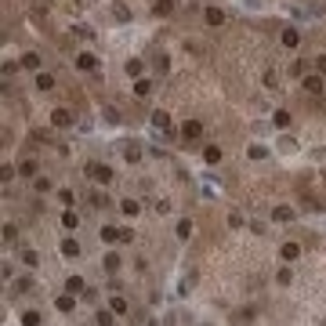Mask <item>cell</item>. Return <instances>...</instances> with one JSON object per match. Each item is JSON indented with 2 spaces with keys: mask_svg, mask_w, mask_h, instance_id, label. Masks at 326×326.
I'll return each instance as SVG.
<instances>
[{
  "mask_svg": "<svg viewBox=\"0 0 326 326\" xmlns=\"http://www.w3.org/2000/svg\"><path fill=\"white\" fill-rule=\"evenodd\" d=\"M87 178L95 185H109L113 181V167L109 163H87Z\"/></svg>",
  "mask_w": 326,
  "mask_h": 326,
  "instance_id": "1",
  "label": "cell"
},
{
  "mask_svg": "<svg viewBox=\"0 0 326 326\" xmlns=\"http://www.w3.org/2000/svg\"><path fill=\"white\" fill-rule=\"evenodd\" d=\"M54 308H58L62 315H69L73 308H76V294H69V290H65V294L58 297V301H54Z\"/></svg>",
  "mask_w": 326,
  "mask_h": 326,
  "instance_id": "2",
  "label": "cell"
},
{
  "mask_svg": "<svg viewBox=\"0 0 326 326\" xmlns=\"http://www.w3.org/2000/svg\"><path fill=\"white\" fill-rule=\"evenodd\" d=\"M62 228H69V232L80 228V214L73 210V207H65V214H62Z\"/></svg>",
  "mask_w": 326,
  "mask_h": 326,
  "instance_id": "3",
  "label": "cell"
},
{
  "mask_svg": "<svg viewBox=\"0 0 326 326\" xmlns=\"http://www.w3.org/2000/svg\"><path fill=\"white\" fill-rule=\"evenodd\" d=\"M51 124H54V127H69V124H73V113H69V109H54V113H51Z\"/></svg>",
  "mask_w": 326,
  "mask_h": 326,
  "instance_id": "4",
  "label": "cell"
},
{
  "mask_svg": "<svg viewBox=\"0 0 326 326\" xmlns=\"http://www.w3.org/2000/svg\"><path fill=\"white\" fill-rule=\"evenodd\" d=\"M203 18H207V25H225V11H221V7H207Z\"/></svg>",
  "mask_w": 326,
  "mask_h": 326,
  "instance_id": "5",
  "label": "cell"
},
{
  "mask_svg": "<svg viewBox=\"0 0 326 326\" xmlns=\"http://www.w3.org/2000/svg\"><path fill=\"white\" fill-rule=\"evenodd\" d=\"M181 134H185V142H189V138H200L203 134V124H200V120H189V124L181 127Z\"/></svg>",
  "mask_w": 326,
  "mask_h": 326,
  "instance_id": "6",
  "label": "cell"
},
{
  "mask_svg": "<svg viewBox=\"0 0 326 326\" xmlns=\"http://www.w3.org/2000/svg\"><path fill=\"white\" fill-rule=\"evenodd\" d=\"M279 257H283V261H297V257H301V247H297V243H283Z\"/></svg>",
  "mask_w": 326,
  "mask_h": 326,
  "instance_id": "7",
  "label": "cell"
},
{
  "mask_svg": "<svg viewBox=\"0 0 326 326\" xmlns=\"http://www.w3.org/2000/svg\"><path fill=\"white\" fill-rule=\"evenodd\" d=\"M120 236H124V228H116V225L101 228V239H105V243H120Z\"/></svg>",
  "mask_w": 326,
  "mask_h": 326,
  "instance_id": "8",
  "label": "cell"
},
{
  "mask_svg": "<svg viewBox=\"0 0 326 326\" xmlns=\"http://www.w3.org/2000/svg\"><path fill=\"white\" fill-rule=\"evenodd\" d=\"M124 156H127V163H138V160H142V149H138V142H127V145H124Z\"/></svg>",
  "mask_w": 326,
  "mask_h": 326,
  "instance_id": "9",
  "label": "cell"
},
{
  "mask_svg": "<svg viewBox=\"0 0 326 326\" xmlns=\"http://www.w3.org/2000/svg\"><path fill=\"white\" fill-rule=\"evenodd\" d=\"M304 91L308 95H323V76H304Z\"/></svg>",
  "mask_w": 326,
  "mask_h": 326,
  "instance_id": "10",
  "label": "cell"
},
{
  "mask_svg": "<svg viewBox=\"0 0 326 326\" xmlns=\"http://www.w3.org/2000/svg\"><path fill=\"white\" fill-rule=\"evenodd\" d=\"M152 127L156 130H167V127H171V116H167L163 109H156V113H152Z\"/></svg>",
  "mask_w": 326,
  "mask_h": 326,
  "instance_id": "11",
  "label": "cell"
},
{
  "mask_svg": "<svg viewBox=\"0 0 326 326\" xmlns=\"http://www.w3.org/2000/svg\"><path fill=\"white\" fill-rule=\"evenodd\" d=\"M109 203H113V200H109L105 192H91V207H95V210H105Z\"/></svg>",
  "mask_w": 326,
  "mask_h": 326,
  "instance_id": "12",
  "label": "cell"
},
{
  "mask_svg": "<svg viewBox=\"0 0 326 326\" xmlns=\"http://www.w3.org/2000/svg\"><path fill=\"white\" fill-rule=\"evenodd\" d=\"M62 254L65 257H80V243L76 239H62Z\"/></svg>",
  "mask_w": 326,
  "mask_h": 326,
  "instance_id": "13",
  "label": "cell"
},
{
  "mask_svg": "<svg viewBox=\"0 0 326 326\" xmlns=\"http://www.w3.org/2000/svg\"><path fill=\"white\" fill-rule=\"evenodd\" d=\"M36 87H40V91H51V87H54V76H51V73H36Z\"/></svg>",
  "mask_w": 326,
  "mask_h": 326,
  "instance_id": "14",
  "label": "cell"
},
{
  "mask_svg": "<svg viewBox=\"0 0 326 326\" xmlns=\"http://www.w3.org/2000/svg\"><path fill=\"white\" fill-rule=\"evenodd\" d=\"M203 160H207V163H221V149L218 145H207V149H203Z\"/></svg>",
  "mask_w": 326,
  "mask_h": 326,
  "instance_id": "15",
  "label": "cell"
},
{
  "mask_svg": "<svg viewBox=\"0 0 326 326\" xmlns=\"http://www.w3.org/2000/svg\"><path fill=\"white\" fill-rule=\"evenodd\" d=\"M65 290H69V294H83V279L80 276H69V279H65Z\"/></svg>",
  "mask_w": 326,
  "mask_h": 326,
  "instance_id": "16",
  "label": "cell"
},
{
  "mask_svg": "<svg viewBox=\"0 0 326 326\" xmlns=\"http://www.w3.org/2000/svg\"><path fill=\"white\" fill-rule=\"evenodd\" d=\"M283 44L286 48H297V44H301V33L297 29H283Z\"/></svg>",
  "mask_w": 326,
  "mask_h": 326,
  "instance_id": "17",
  "label": "cell"
},
{
  "mask_svg": "<svg viewBox=\"0 0 326 326\" xmlns=\"http://www.w3.org/2000/svg\"><path fill=\"white\" fill-rule=\"evenodd\" d=\"M272 221H294V210L290 207H276L272 210Z\"/></svg>",
  "mask_w": 326,
  "mask_h": 326,
  "instance_id": "18",
  "label": "cell"
},
{
  "mask_svg": "<svg viewBox=\"0 0 326 326\" xmlns=\"http://www.w3.org/2000/svg\"><path fill=\"white\" fill-rule=\"evenodd\" d=\"M22 65H25V69H36V73H40V54H22Z\"/></svg>",
  "mask_w": 326,
  "mask_h": 326,
  "instance_id": "19",
  "label": "cell"
},
{
  "mask_svg": "<svg viewBox=\"0 0 326 326\" xmlns=\"http://www.w3.org/2000/svg\"><path fill=\"white\" fill-rule=\"evenodd\" d=\"M76 65H80V69H95V54H91V51L76 54Z\"/></svg>",
  "mask_w": 326,
  "mask_h": 326,
  "instance_id": "20",
  "label": "cell"
},
{
  "mask_svg": "<svg viewBox=\"0 0 326 326\" xmlns=\"http://www.w3.org/2000/svg\"><path fill=\"white\" fill-rule=\"evenodd\" d=\"M22 265L36 268V265H40V254H36V250H22Z\"/></svg>",
  "mask_w": 326,
  "mask_h": 326,
  "instance_id": "21",
  "label": "cell"
},
{
  "mask_svg": "<svg viewBox=\"0 0 326 326\" xmlns=\"http://www.w3.org/2000/svg\"><path fill=\"white\" fill-rule=\"evenodd\" d=\"M120 210H124L127 218H134V214L142 210V207H138V200H124V203H120Z\"/></svg>",
  "mask_w": 326,
  "mask_h": 326,
  "instance_id": "22",
  "label": "cell"
},
{
  "mask_svg": "<svg viewBox=\"0 0 326 326\" xmlns=\"http://www.w3.org/2000/svg\"><path fill=\"white\" fill-rule=\"evenodd\" d=\"M189 236H192V221L181 218V221H178V239H189Z\"/></svg>",
  "mask_w": 326,
  "mask_h": 326,
  "instance_id": "23",
  "label": "cell"
},
{
  "mask_svg": "<svg viewBox=\"0 0 326 326\" xmlns=\"http://www.w3.org/2000/svg\"><path fill=\"white\" fill-rule=\"evenodd\" d=\"M152 11H156V15H171V11H174V0H156Z\"/></svg>",
  "mask_w": 326,
  "mask_h": 326,
  "instance_id": "24",
  "label": "cell"
},
{
  "mask_svg": "<svg viewBox=\"0 0 326 326\" xmlns=\"http://www.w3.org/2000/svg\"><path fill=\"white\" fill-rule=\"evenodd\" d=\"M247 156H250V160H265L268 149H265V145H250V149H247Z\"/></svg>",
  "mask_w": 326,
  "mask_h": 326,
  "instance_id": "25",
  "label": "cell"
},
{
  "mask_svg": "<svg viewBox=\"0 0 326 326\" xmlns=\"http://www.w3.org/2000/svg\"><path fill=\"white\" fill-rule=\"evenodd\" d=\"M40 319H44L40 312H25L22 315V326H40Z\"/></svg>",
  "mask_w": 326,
  "mask_h": 326,
  "instance_id": "26",
  "label": "cell"
},
{
  "mask_svg": "<svg viewBox=\"0 0 326 326\" xmlns=\"http://www.w3.org/2000/svg\"><path fill=\"white\" fill-rule=\"evenodd\" d=\"M149 91H152V83H149V80H138V83H134V95H138V98H145Z\"/></svg>",
  "mask_w": 326,
  "mask_h": 326,
  "instance_id": "27",
  "label": "cell"
},
{
  "mask_svg": "<svg viewBox=\"0 0 326 326\" xmlns=\"http://www.w3.org/2000/svg\"><path fill=\"white\" fill-rule=\"evenodd\" d=\"M272 120H276V127H290V113H286V109H279Z\"/></svg>",
  "mask_w": 326,
  "mask_h": 326,
  "instance_id": "28",
  "label": "cell"
},
{
  "mask_svg": "<svg viewBox=\"0 0 326 326\" xmlns=\"http://www.w3.org/2000/svg\"><path fill=\"white\" fill-rule=\"evenodd\" d=\"M18 171H22V178H36V163H33V160H25Z\"/></svg>",
  "mask_w": 326,
  "mask_h": 326,
  "instance_id": "29",
  "label": "cell"
},
{
  "mask_svg": "<svg viewBox=\"0 0 326 326\" xmlns=\"http://www.w3.org/2000/svg\"><path fill=\"white\" fill-rule=\"evenodd\" d=\"M109 308H113L116 315H127V301H124V297H113V304H109Z\"/></svg>",
  "mask_w": 326,
  "mask_h": 326,
  "instance_id": "30",
  "label": "cell"
},
{
  "mask_svg": "<svg viewBox=\"0 0 326 326\" xmlns=\"http://www.w3.org/2000/svg\"><path fill=\"white\" fill-rule=\"evenodd\" d=\"M113 315H116V312H113V308H109V312H98V315H95V319H98V326H113Z\"/></svg>",
  "mask_w": 326,
  "mask_h": 326,
  "instance_id": "31",
  "label": "cell"
},
{
  "mask_svg": "<svg viewBox=\"0 0 326 326\" xmlns=\"http://www.w3.org/2000/svg\"><path fill=\"white\" fill-rule=\"evenodd\" d=\"M116 268H120V254H109L105 257V272H116Z\"/></svg>",
  "mask_w": 326,
  "mask_h": 326,
  "instance_id": "32",
  "label": "cell"
},
{
  "mask_svg": "<svg viewBox=\"0 0 326 326\" xmlns=\"http://www.w3.org/2000/svg\"><path fill=\"white\" fill-rule=\"evenodd\" d=\"M265 87H272V91L279 87V76H276V73H272V69H268V73H265Z\"/></svg>",
  "mask_w": 326,
  "mask_h": 326,
  "instance_id": "33",
  "label": "cell"
},
{
  "mask_svg": "<svg viewBox=\"0 0 326 326\" xmlns=\"http://www.w3.org/2000/svg\"><path fill=\"white\" fill-rule=\"evenodd\" d=\"M113 15L120 18V22H127V18H130V11H127V7H124V4H116V7H113Z\"/></svg>",
  "mask_w": 326,
  "mask_h": 326,
  "instance_id": "34",
  "label": "cell"
},
{
  "mask_svg": "<svg viewBox=\"0 0 326 326\" xmlns=\"http://www.w3.org/2000/svg\"><path fill=\"white\" fill-rule=\"evenodd\" d=\"M127 76H142V62H127Z\"/></svg>",
  "mask_w": 326,
  "mask_h": 326,
  "instance_id": "35",
  "label": "cell"
},
{
  "mask_svg": "<svg viewBox=\"0 0 326 326\" xmlns=\"http://www.w3.org/2000/svg\"><path fill=\"white\" fill-rule=\"evenodd\" d=\"M276 279H279L283 286H290V279H294V276H290V268H279V276H276Z\"/></svg>",
  "mask_w": 326,
  "mask_h": 326,
  "instance_id": "36",
  "label": "cell"
},
{
  "mask_svg": "<svg viewBox=\"0 0 326 326\" xmlns=\"http://www.w3.org/2000/svg\"><path fill=\"white\" fill-rule=\"evenodd\" d=\"M279 149H283V152H294L297 142H294V138H283V142H279Z\"/></svg>",
  "mask_w": 326,
  "mask_h": 326,
  "instance_id": "37",
  "label": "cell"
},
{
  "mask_svg": "<svg viewBox=\"0 0 326 326\" xmlns=\"http://www.w3.org/2000/svg\"><path fill=\"white\" fill-rule=\"evenodd\" d=\"M58 203H65V207H73V192H69V189H62V192H58Z\"/></svg>",
  "mask_w": 326,
  "mask_h": 326,
  "instance_id": "38",
  "label": "cell"
},
{
  "mask_svg": "<svg viewBox=\"0 0 326 326\" xmlns=\"http://www.w3.org/2000/svg\"><path fill=\"white\" fill-rule=\"evenodd\" d=\"M105 120H109V124H120V113H116V109H113V105H109V109H105Z\"/></svg>",
  "mask_w": 326,
  "mask_h": 326,
  "instance_id": "39",
  "label": "cell"
},
{
  "mask_svg": "<svg viewBox=\"0 0 326 326\" xmlns=\"http://www.w3.org/2000/svg\"><path fill=\"white\" fill-rule=\"evenodd\" d=\"M152 207H156V214H167V210H171V203H167V200H156Z\"/></svg>",
  "mask_w": 326,
  "mask_h": 326,
  "instance_id": "40",
  "label": "cell"
},
{
  "mask_svg": "<svg viewBox=\"0 0 326 326\" xmlns=\"http://www.w3.org/2000/svg\"><path fill=\"white\" fill-rule=\"evenodd\" d=\"M315 65H319V73H326V54H319V62H315Z\"/></svg>",
  "mask_w": 326,
  "mask_h": 326,
  "instance_id": "41",
  "label": "cell"
},
{
  "mask_svg": "<svg viewBox=\"0 0 326 326\" xmlns=\"http://www.w3.org/2000/svg\"><path fill=\"white\" fill-rule=\"evenodd\" d=\"M203 326H207V323H203Z\"/></svg>",
  "mask_w": 326,
  "mask_h": 326,
  "instance_id": "42",
  "label": "cell"
}]
</instances>
